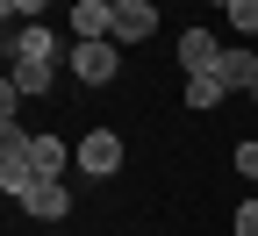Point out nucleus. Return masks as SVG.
<instances>
[{"label": "nucleus", "instance_id": "1", "mask_svg": "<svg viewBox=\"0 0 258 236\" xmlns=\"http://www.w3.org/2000/svg\"><path fill=\"white\" fill-rule=\"evenodd\" d=\"M72 165H79V179H115L122 165H129L122 129H86V136L72 143Z\"/></svg>", "mask_w": 258, "mask_h": 236}, {"label": "nucleus", "instance_id": "7", "mask_svg": "<svg viewBox=\"0 0 258 236\" xmlns=\"http://www.w3.org/2000/svg\"><path fill=\"white\" fill-rule=\"evenodd\" d=\"M115 29V0H72V43H101Z\"/></svg>", "mask_w": 258, "mask_h": 236}, {"label": "nucleus", "instance_id": "17", "mask_svg": "<svg viewBox=\"0 0 258 236\" xmlns=\"http://www.w3.org/2000/svg\"><path fill=\"white\" fill-rule=\"evenodd\" d=\"M251 108H258V86H251Z\"/></svg>", "mask_w": 258, "mask_h": 236}, {"label": "nucleus", "instance_id": "12", "mask_svg": "<svg viewBox=\"0 0 258 236\" xmlns=\"http://www.w3.org/2000/svg\"><path fill=\"white\" fill-rule=\"evenodd\" d=\"M222 22H230L237 36L251 43V36H258V0H230V15H222Z\"/></svg>", "mask_w": 258, "mask_h": 236}, {"label": "nucleus", "instance_id": "14", "mask_svg": "<svg viewBox=\"0 0 258 236\" xmlns=\"http://www.w3.org/2000/svg\"><path fill=\"white\" fill-rule=\"evenodd\" d=\"M0 8H8V22H43L50 0H0Z\"/></svg>", "mask_w": 258, "mask_h": 236}, {"label": "nucleus", "instance_id": "13", "mask_svg": "<svg viewBox=\"0 0 258 236\" xmlns=\"http://www.w3.org/2000/svg\"><path fill=\"white\" fill-rule=\"evenodd\" d=\"M230 165H237V172H244V179H251V186H258V136H244V143H237V150H230Z\"/></svg>", "mask_w": 258, "mask_h": 236}, {"label": "nucleus", "instance_id": "6", "mask_svg": "<svg viewBox=\"0 0 258 236\" xmlns=\"http://www.w3.org/2000/svg\"><path fill=\"white\" fill-rule=\"evenodd\" d=\"M215 79L230 86V93H251V86H258V50H251V43H222V64H215Z\"/></svg>", "mask_w": 258, "mask_h": 236}, {"label": "nucleus", "instance_id": "5", "mask_svg": "<svg viewBox=\"0 0 258 236\" xmlns=\"http://www.w3.org/2000/svg\"><path fill=\"white\" fill-rule=\"evenodd\" d=\"M15 208H22L29 222H64V215H72V186H64V179H36Z\"/></svg>", "mask_w": 258, "mask_h": 236}, {"label": "nucleus", "instance_id": "3", "mask_svg": "<svg viewBox=\"0 0 258 236\" xmlns=\"http://www.w3.org/2000/svg\"><path fill=\"white\" fill-rule=\"evenodd\" d=\"M151 36H158V0H115V29H108V43L137 50V43H151Z\"/></svg>", "mask_w": 258, "mask_h": 236}, {"label": "nucleus", "instance_id": "8", "mask_svg": "<svg viewBox=\"0 0 258 236\" xmlns=\"http://www.w3.org/2000/svg\"><path fill=\"white\" fill-rule=\"evenodd\" d=\"M64 50H72V43H57V36H50L43 22H22V36L8 43V57H36V64H57Z\"/></svg>", "mask_w": 258, "mask_h": 236}, {"label": "nucleus", "instance_id": "4", "mask_svg": "<svg viewBox=\"0 0 258 236\" xmlns=\"http://www.w3.org/2000/svg\"><path fill=\"white\" fill-rule=\"evenodd\" d=\"M172 57H179V72L194 79V72H215V64H222V43H215V29L186 22V29H179V43H172Z\"/></svg>", "mask_w": 258, "mask_h": 236}, {"label": "nucleus", "instance_id": "18", "mask_svg": "<svg viewBox=\"0 0 258 236\" xmlns=\"http://www.w3.org/2000/svg\"><path fill=\"white\" fill-rule=\"evenodd\" d=\"M251 193H258V186H251Z\"/></svg>", "mask_w": 258, "mask_h": 236}, {"label": "nucleus", "instance_id": "9", "mask_svg": "<svg viewBox=\"0 0 258 236\" xmlns=\"http://www.w3.org/2000/svg\"><path fill=\"white\" fill-rule=\"evenodd\" d=\"M29 165H36V179H64L72 150H64V136H29Z\"/></svg>", "mask_w": 258, "mask_h": 236}, {"label": "nucleus", "instance_id": "2", "mask_svg": "<svg viewBox=\"0 0 258 236\" xmlns=\"http://www.w3.org/2000/svg\"><path fill=\"white\" fill-rule=\"evenodd\" d=\"M64 57H72V79L79 86H108L115 72H122V43H72V50H64Z\"/></svg>", "mask_w": 258, "mask_h": 236}, {"label": "nucleus", "instance_id": "10", "mask_svg": "<svg viewBox=\"0 0 258 236\" xmlns=\"http://www.w3.org/2000/svg\"><path fill=\"white\" fill-rule=\"evenodd\" d=\"M8 79H15V93H22V100H43L57 72H50V64H36V57H8Z\"/></svg>", "mask_w": 258, "mask_h": 236}, {"label": "nucleus", "instance_id": "11", "mask_svg": "<svg viewBox=\"0 0 258 236\" xmlns=\"http://www.w3.org/2000/svg\"><path fill=\"white\" fill-rule=\"evenodd\" d=\"M222 100H230V86H222L215 72H194V79H186V108H194V115H215Z\"/></svg>", "mask_w": 258, "mask_h": 236}, {"label": "nucleus", "instance_id": "15", "mask_svg": "<svg viewBox=\"0 0 258 236\" xmlns=\"http://www.w3.org/2000/svg\"><path fill=\"white\" fill-rule=\"evenodd\" d=\"M237 236H258V193L237 200Z\"/></svg>", "mask_w": 258, "mask_h": 236}, {"label": "nucleus", "instance_id": "16", "mask_svg": "<svg viewBox=\"0 0 258 236\" xmlns=\"http://www.w3.org/2000/svg\"><path fill=\"white\" fill-rule=\"evenodd\" d=\"M201 8H215V15H230V0H201Z\"/></svg>", "mask_w": 258, "mask_h": 236}]
</instances>
